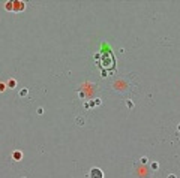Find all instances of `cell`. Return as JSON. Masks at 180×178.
<instances>
[{
    "label": "cell",
    "mask_w": 180,
    "mask_h": 178,
    "mask_svg": "<svg viewBox=\"0 0 180 178\" xmlns=\"http://www.w3.org/2000/svg\"><path fill=\"white\" fill-rule=\"evenodd\" d=\"M12 8H14L12 2H8V3H6V9H8V11H12Z\"/></svg>",
    "instance_id": "7a4b0ae2"
},
{
    "label": "cell",
    "mask_w": 180,
    "mask_h": 178,
    "mask_svg": "<svg viewBox=\"0 0 180 178\" xmlns=\"http://www.w3.org/2000/svg\"><path fill=\"white\" fill-rule=\"evenodd\" d=\"M12 5H14V8H12V11H15V12H21V11H24V8H26V3H23V2H12Z\"/></svg>",
    "instance_id": "6da1fadb"
},
{
    "label": "cell",
    "mask_w": 180,
    "mask_h": 178,
    "mask_svg": "<svg viewBox=\"0 0 180 178\" xmlns=\"http://www.w3.org/2000/svg\"><path fill=\"white\" fill-rule=\"evenodd\" d=\"M14 157H15V159H20V157H21V153H18V151L14 153Z\"/></svg>",
    "instance_id": "5b68a950"
},
{
    "label": "cell",
    "mask_w": 180,
    "mask_h": 178,
    "mask_svg": "<svg viewBox=\"0 0 180 178\" xmlns=\"http://www.w3.org/2000/svg\"><path fill=\"white\" fill-rule=\"evenodd\" d=\"M6 90V85L5 84H0V92H5Z\"/></svg>",
    "instance_id": "277c9868"
},
{
    "label": "cell",
    "mask_w": 180,
    "mask_h": 178,
    "mask_svg": "<svg viewBox=\"0 0 180 178\" xmlns=\"http://www.w3.org/2000/svg\"><path fill=\"white\" fill-rule=\"evenodd\" d=\"M8 85H9V87H15V85H17V81H15V79H11V81L8 82Z\"/></svg>",
    "instance_id": "3957f363"
}]
</instances>
